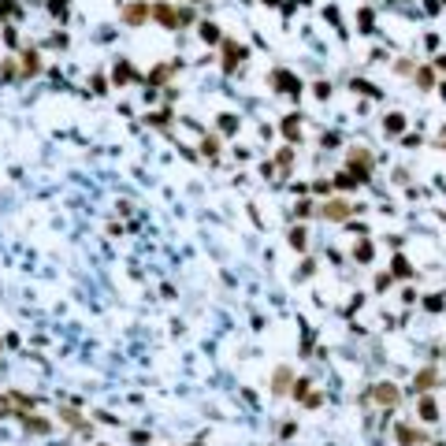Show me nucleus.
<instances>
[{
  "label": "nucleus",
  "instance_id": "1",
  "mask_svg": "<svg viewBox=\"0 0 446 446\" xmlns=\"http://www.w3.org/2000/svg\"><path fill=\"white\" fill-rule=\"evenodd\" d=\"M349 175H354L357 182H368V175H372V153L368 149H354L349 153Z\"/></svg>",
  "mask_w": 446,
  "mask_h": 446
},
{
  "label": "nucleus",
  "instance_id": "2",
  "mask_svg": "<svg viewBox=\"0 0 446 446\" xmlns=\"http://www.w3.org/2000/svg\"><path fill=\"white\" fill-rule=\"evenodd\" d=\"M368 398H376L379 405H387V409H394L398 402H402V391H398L394 383H376V387L368 391Z\"/></svg>",
  "mask_w": 446,
  "mask_h": 446
},
{
  "label": "nucleus",
  "instance_id": "3",
  "mask_svg": "<svg viewBox=\"0 0 446 446\" xmlns=\"http://www.w3.org/2000/svg\"><path fill=\"white\" fill-rule=\"evenodd\" d=\"M349 212H357V209H349L346 201H324V205H320V216H324V219H331V223L349 219Z\"/></svg>",
  "mask_w": 446,
  "mask_h": 446
},
{
  "label": "nucleus",
  "instance_id": "4",
  "mask_svg": "<svg viewBox=\"0 0 446 446\" xmlns=\"http://www.w3.org/2000/svg\"><path fill=\"white\" fill-rule=\"evenodd\" d=\"M272 82H275L279 93H290V97H298V93H301V82H298L290 71H275V75H272Z\"/></svg>",
  "mask_w": 446,
  "mask_h": 446
},
{
  "label": "nucleus",
  "instance_id": "5",
  "mask_svg": "<svg viewBox=\"0 0 446 446\" xmlns=\"http://www.w3.org/2000/svg\"><path fill=\"white\" fill-rule=\"evenodd\" d=\"M394 439H398V446H420V442H424V435H420L413 424H398V428H394Z\"/></svg>",
  "mask_w": 446,
  "mask_h": 446
},
{
  "label": "nucleus",
  "instance_id": "6",
  "mask_svg": "<svg viewBox=\"0 0 446 446\" xmlns=\"http://www.w3.org/2000/svg\"><path fill=\"white\" fill-rule=\"evenodd\" d=\"M435 383H439V372H435V368H420L417 376H413V391H420V394L432 391Z\"/></svg>",
  "mask_w": 446,
  "mask_h": 446
},
{
  "label": "nucleus",
  "instance_id": "7",
  "mask_svg": "<svg viewBox=\"0 0 446 446\" xmlns=\"http://www.w3.org/2000/svg\"><path fill=\"white\" fill-rule=\"evenodd\" d=\"M242 60H246V49H242V45H234V41H227V49H223V67L234 71Z\"/></svg>",
  "mask_w": 446,
  "mask_h": 446
},
{
  "label": "nucleus",
  "instance_id": "8",
  "mask_svg": "<svg viewBox=\"0 0 446 446\" xmlns=\"http://www.w3.org/2000/svg\"><path fill=\"white\" fill-rule=\"evenodd\" d=\"M417 413H420V420H424V424H435V420H439V405H435V398H428V394H424L420 402H417Z\"/></svg>",
  "mask_w": 446,
  "mask_h": 446
},
{
  "label": "nucleus",
  "instance_id": "9",
  "mask_svg": "<svg viewBox=\"0 0 446 446\" xmlns=\"http://www.w3.org/2000/svg\"><path fill=\"white\" fill-rule=\"evenodd\" d=\"M123 19L131 23V26H138V23H145V19H149V8H145V4H131V8L123 11Z\"/></svg>",
  "mask_w": 446,
  "mask_h": 446
},
{
  "label": "nucleus",
  "instance_id": "10",
  "mask_svg": "<svg viewBox=\"0 0 446 446\" xmlns=\"http://www.w3.org/2000/svg\"><path fill=\"white\" fill-rule=\"evenodd\" d=\"M153 15H156V19H160L164 26H179V15H175L168 4H156V8H153Z\"/></svg>",
  "mask_w": 446,
  "mask_h": 446
},
{
  "label": "nucleus",
  "instance_id": "11",
  "mask_svg": "<svg viewBox=\"0 0 446 446\" xmlns=\"http://www.w3.org/2000/svg\"><path fill=\"white\" fill-rule=\"evenodd\" d=\"M383 131H387V134H402V131H405V116H398V112H391V116L383 119Z\"/></svg>",
  "mask_w": 446,
  "mask_h": 446
},
{
  "label": "nucleus",
  "instance_id": "12",
  "mask_svg": "<svg viewBox=\"0 0 446 446\" xmlns=\"http://www.w3.org/2000/svg\"><path fill=\"white\" fill-rule=\"evenodd\" d=\"M283 134L290 138V141L301 138V116H286V119H283Z\"/></svg>",
  "mask_w": 446,
  "mask_h": 446
},
{
  "label": "nucleus",
  "instance_id": "13",
  "mask_svg": "<svg viewBox=\"0 0 446 446\" xmlns=\"http://www.w3.org/2000/svg\"><path fill=\"white\" fill-rule=\"evenodd\" d=\"M286 383H290V368H279V372H275V387H272V391H275V394H286Z\"/></svg>",
  "mask_w": 446,
  "mask_h": 446
},
{
  "label": "nucleus",
  "instance_id": "14",
  "mask_svg": "<svg viewBox=\"0 0 446 446\" xmlns=\"http://www.w3.org/2000/svg\"><path fill=\"white\" fill-rule=\"evenodd\" d=\"M394 275H398V279H409V275H413V268H409L405 257H394Z\"/></svg>",
  "mask_w": 446,
  "mask_h": 446
},
{
  "label": "nucleus",
  "instance_id": "15",
  "mask_svg": "<svg viewBox=\"0 0 446 446\" xmlns=\"http://www.w3.org/2000/svg\"><path fill=\"white\" fill-rule=\"evenodd\" d=\"M201 38L209 41V45H216V41H219V26H216V23H205V26H201Z\"/></svg>",
  "mask_w": 446,
  "mask_h": 446
},
{
  "label": "nucleus",
  "instance_id": "16",
  "mask_svg": "<svg viewBox=\"0 0 446 446\" xmlns=\"http://www.w3.org/2000/svg\"><path fill=\"white\" fill-rule=\"evenodd\" d=\"M442 305H446V294H432V298L424 301V309H428V312H442Z\"/></svg>",
  "mask_w": 446,
  "mask_h": 446
},
{
  "label": "nucleus",
  "instance_id": "17",
  "mask_svg": "<svg viewBox=\"0 0 446 446\" xmlns=\"http://www.w3.org/2000/svg\"><path fill=\"white\" fill-rule=\"evenodd\" d=\"M38 67H41V60H38V52H26V56H23V71H26V75H34Z\"/></svg>",
  "mask_w": 446,
  "mask_h": 446
},
{
  "label": "nucleus",
  "instance_id": "18",
  "mask_svg": "<svg viewBox=\"0 0 446 446\" xmlns=\"http://www.w3.org/2000/svg\"><path fill=\"white\" fill-rule=\"evenodd\" d=\"M290 246H294V249H305V231H301V227L290 231Z\"/></svg>",
  "mask_w": 446,
  "mask_h": 446
},
{
  "label": "nucleus",
  "instance_id": "19",
  "mask_svg": "<svg viewBox=\"0 0 446 446\" xmlns=\"http://www.w3.org/2000/svg\"><path fill=\"white\" fill-rule=\"evenodd\" d=\"M23 417H26V428H30V432H49V420H30V413H23Z\"/></svg>",
  "mask_w": 446,
  "mask_h": 446
},
{
  "label": "nucleus",
  "instance_id": "20",
  "mask_svg": "<svg viewBox=\"0 0 446 446\" xmlns=\"http://www.w3.org/2000/svg\"><path fill=\"white\" fill-rule=\"evenodd\" d=\"M335 186H342V190H349V186H357V179H354V175H349V171H342L339 179H335Z\"/></svg>",
  "mask_w": 446,
  "mask_h": 446
},
{
  "label": "nucleus",
  "instance_id": "21",
  "mask_svg": "<svg viewBox=\"0 0 446 446\" xmlns=\"http://www.w3.org/2000/svg\"><path fill=\"white\" fill-rule=\"evenodd\" d=\"M357 261H364V264L372 261V246H368V242H361V246H357Z\"/></svg>",
  "mask_w": 446,
  "mask_h": 446
},
{
  "label": "nucleus",
  "instance_id": "22",
  "mask_svg": "<svg viewBox=\"0 0 446 446\" xmlns=\"http://www.w3.org/2000/svg\"><path fill=\"white\" fill-rule=\"evenodd\" d=\"M417 82H420V86H432V82H435V75L428 71V67H420V71H417Z\"/></svg>",
  "mask_w": 446,
  "mask_h": 446
},
{
  "label": "nucleus",
  "instance_id": "23",
  "mask_svg": "<svg viewBox=\"0 0 446 446\" xmlns=\"http://www.w3.org/2000/svg\"><path fill=\"white\" fill-rule=\"evenodd\" d=\"M354 89H357V93H368V97H376V93H379L372 82H354Z\"/></svg>",
  "mask_w": 446,
  "mask_h": 446
},
{
  "label": "nucleus",
  "instance_id": "24",
  "mask_svg": "<svg viewBox=\"0 0 446 446\" xmlns=\"http://www.w3.org/2000/svg\"><path fill=\"white\" fill-rule=\"evenodd\" d=\"M312 89H316V97H320V101H327V97H331V86H327V82H316Z\"/></svg>",
  "mask_w": 446,
  "mask_h": 446
},
{
  "label": "nucleus",
  "instance_id": "25",
  "mask_svg": "<svg viewBox=\"0 0 446 446\" xmlns=\"http://www.w3.org/2000/svg\"><path fill=\"white\" fill-rule=\"evenodd\" d=\"M234 126H238V123H234V116H219V131H227V134H231Z\"/></svg>",
  "mask_w": 446,
  "mask_h": 446
},
{
  "label": "nucleus",
  "instance_id": "26",
  "mask_svg": "<svg viewBox=\"0 0 446 446\" xmlns=\"http://www.w3.org/2000/svg\"><path fill=\"white\" fill-rule=\"evenodd\" d=\"M312 383H309V379H298V383H294V398H305V391H309Z\"/></svg>",
  "mask_w": 446,
  "mask_h": 446
},
{
  "label": "nucleus",
  "instance_id": "27",
  "mask_svg": "<svg viewBox=\"0 0 446 446\" xmlns=\"http://www.w3.org/2000/svg\"><path fill=\"white\" fill-rule=\"evenodd\" d=\"M126 78H134V71L123 63V67H116V82H126Z\"/></svg>",
  "mask_w": 446,
  "mask_h": 446
},
{
  "label": "nucleus",
  "instance_id": "28",
  "mask_svg": "<svg viewBox=\"0 0 446 446\" xmlns=\"http://www.w3.org/2000/svg\"><path fill=\"white\" fill-rule=\"evenodd\" d=\"M171 71H175V67H156V71H153V82H164Z\"/></svg>",
  "mask_w": 446,
  "mask_h": 446
},
{
  "label": "nucleus",
  "instance_id": "29",
  "mask_svg": "<svg viewBox=\"0 0 446 446\" xmlns=\"http://www.w3.org/2000/svg\"><path fill=\"white\" fill-rule=\"evenodd\" d=\"M290 160H294V153L283 149V153H279V168H290Z\"/></svg>",
  "mask_w": 446,
  "mask_h": 446
},
{
  "label": "nucleus",
  "instance_id": "30",
  "mask_svg": "<svg viewBox=\"0 0 446 446\" xmlns=\"http://www.w3.org/2000/svg\"><path fill=\"white\" fill-rule=\"evenodd\" d=\"M320 402H324V394H320V391H316V394H309V398H305V405H309V409H316V405H320Z\"/></svg>",
  "mask_w": 446,
  "mask_h": 446
},
{
  "label": "nucleus",
  "instance_id": "31",
  "mask_svg": "<svg viewBox=\"0 0 446 446\" xmlns=\"http://www.w3.org/2000/svg\"><path fill=\"white\" fill-rule=\"evenodd\" d=\"M201 149H205V153H209V156H212V153L219 149V141H216V138H205V145H201Z\"/></svg>",
  "mask_w": 446,
  "mask_h": 446
},
{
  "label": "nucleus",
  "instance_id": "32",
  "mask_svg": "<svg viewBox=\"0 0 446 446\" xmlns=\"http://www.w3.org/2000/svg\"><path fill=\"white\" fill-rule=\"evenodd\" d=\"M439 67H442V71H446V56H439Z\"/></svg>",
  "mask_w": 446,
  "mask_h": 446
},
{
  "label": "nucleus",
  "instance_id": "33",
  "mask_svg": "<svg viewBox=\"0 0 446 446\" xmlns=\"http://www.w3.org/2000/svg\"><path fill=\"white\" fill-rule=\"evenodd\" d=\"M439 93H442V97H446V82H442V86H439Z\"/></svg>",
  "mask_w": 446,
  "mask_h": 446
},
{
  "label": "nucleus",
  "instance_id": "34",
  "mask_svg": "<svg viewBox=\"0 0 446 446\" xmlns=\"http://www.w3.org/2000/svg\"><path fill=\"white\" fill-rule=\"evenodd\" d=\"M101 446H104V442H101Z\"/></svg>",
  "mask_w": 446,
  "mask_h": 446
}]
</instances>
